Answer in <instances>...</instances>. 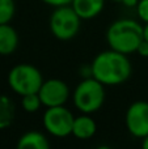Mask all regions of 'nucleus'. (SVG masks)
I'll return each mask as SVG.
<instances>
[{"label":"nucleus","mask_w":148,"mask_h":149,"mask_svg":"<svg viewBox=\"0 0 148 149\" xmlns=\"http://www.w3.org/2000/svg\"><path fill=\"white\" fill-rule=\"evenodd\" d=\"M91 65L93 77L105 86L123 84L130 79L133 72V65L127 55L112 49L96 55Z\"/></svg>","instance_id":"obj_1"},{"label":"nucleus","mask_w":148,"mask_h":149,"mask_svg":"<svg viewBox=\"0 0 148 149\" xmlns=\"http://www.w3.org/2000/svg\"><path fill=\"white\" fill-rule=\"evenodd\" d=\"M143 41V25L133 18H121L110 24L106 30L109 47L121 54L130 55L136 52Z\"/></svg>","instance_id":"obj_2"},{"label":"nucleus","mask_w":148,"mask_h":149,"mask_svg":"<svg viewBox=\"0 0 148 149\" xmlns=\"http://www.w3.org/2000/svg\"><path fill=\"white\" fill-rule=\"evenodd\" d=\"M105 85L94 77L83 79L73 89L72 100L75 107L81 114H94L105 103Z\"/></svg>","instance_id":"obj_3"},{"label":"nucleus","mask_w":148,"mask_h":149,"mask_svg":"<svg viewBox=\"0 0 148 149\" xmlns=\"http://www.w3.org/2000/svg\"><path fill=\"white\" fill-rule=\"evenodd\" d=\"M8 85L20 97L31 93H38L45 79L36 65L21 63L10 68L8 73Z\"/></svg>","instance_id":"obj_4"},{"label":"nucleus","mask_w":148,"mask_h":149,"mask_svg":"<svg viewBox=\"0 0 148 149\" xmlns=\"http://www.w3.org/2000/svg\"><path fill=\"white\" fill-rule=\"evenodd\" d=\"M81 18L71 5L54 8L50 15L49 26L51 34L59 41H70L77 36Z\"/></svg>","instance_id":"obj_5"},{"label":"nucleus","mask_w":148,"mask_h":149,"mask_svg":"<svg viewBox=\"0 0 148 149\" xmlns=\"http://www.w3.org/2000/svg\"><path fill=\"white\" fill-rule=\"evenodd\" d=\"M75 116L64 106H57V107H46L42 116L45 131L54 137H67L72 135V126Z\"/></svg>","instance_id":"obj_6"},{"label":"nucleus","mask_w":148,"mask_h":149,"mask_svg":"<svg viewBox=\"0 0 148 149\" xmlns=\"http://www.w3.org/2000/svg\"><path fill=\"white\" fill-rule=\"evenodd\" d=\"M125 124L130 135L138 139L148 136V102L135 101L125 114Z\"/></svg>","instance_id":"obj_7"},{"label":"nucleus","mask_w":148,"mask_h":149,"mask_svg":"<svg viewBox=\"0 0 148 149\" xmlns=\"http://www.w3.org/2000/svg\"><path fill=\"white\" fill-rule=\"evenodd\" d=\"M38 95L45 107L64 106L70 98V88L60 79H49L43 81Z\"/></svg>","instance_id":"obj_8"},{"label":"nucleus","mask_w":148,"mask_h":149,"mask_svg":"<svg viewBox=\"0 0 148 149\" xmlns=\"http://www.w3.org/2000/svg\"><path fill=\"white\" fill-rule=\"evenodd\" d=\"M71 7L81 20H92L104 10L105 0H72Z\"/></svg>","instance_id":"obj_9"},{"label":"nucleus","mask_w":148,"mask_h":149,"mask_svg":"<svg viewBox=\"0 0 148 149\" xmlns=\"http://www.w3.org/2000/svg\"><path fill=\"white\" fill-rule=\"evenodd\" d=\"M97 131V124L91 114H81L75 116L72 126V135L79 140H88L94 136Z\"/></svg>","instance_id":"obj_10"},{"label":"nucleus","mask_w":148,"mask_h":149,"mask_svg":"<svg viewBox=\"0 0 148 149\" xmlns=\"http://www.w3.org/2000/svg\"><path fill=\"white\" fill-rule=\"evenodd\" d=\"M18 33L10 24L0 25V55H10L18 47Z\"/></svg>","instance_id":"obj_11"},{"label":"nucleus","mask_w":148,"mask_h":149,"mask_svg":"<svg viewBox=\"0 0 148 149\" xmlns=\"http://www.w3.org/2000/svg\"><path fill=\"white\" fill-rule=\"evenodd\" d=\"M16 149H50L47 137L42 132L31 130L20 136Z\"/></svg>","instance_id":"obj_12"},{"label":"nucleus","mask_w":148,"mask_h":149,"mask_svg":"<svg viewBox=\"0 0 148 149\" xmlns=\"http://www.w3.org/2000/svg\"><path fill=\"white\" fill-rule=\"evenodd\" d=\"M15 103L8 95L0 94V130H5L13 123L15 119Z\"/></svg>","instance_id":"obj_13"},{"label":"nucleus","mask_w":148,"mask_h":149,"mask_svg":"<svg viewBox=\"0 0 148 149\" xmlns=\"http://www.w3.org/2000/svg\"><path fill=\"white\" fill-rule=\"evenodd\" d=\"M21 106H22L25 113L33 114V113H37L41 109V106L43 105L41 102V98H39L38 93H31V94H26L21 97Z\"/></svg>","instance_id":"obj_14"},{"label":"nucleus","mask_w":148,"mask_h":149,"mask_svg":"<svg viewBox=\"0 0 148 149\" xmlns=\"http://www.w3.org/2000/svg\"><path fill=\"white\" fill-rule=\"evenodd\" d=\"M16 13L15 0H0V25L9 24Z\"/></svg>","instance_id":"obj_15"},{"label":"nucleus","mask_w":148,"mask_h":149,"mask_svg":"<svg viewBox=\"0 0 148 149\" xmlns=\"http://www.w3.org/2000/svg\"><path fill=\"white\" fill-rule=\"evenodd\" d=\"M135 9L139 20L144 24H148V0H139Z\"/></svg>","instance_id":"obj_16"},{"label":"nucleus","mask_w":148,"mask_h":149,"mask_svg":"<svg viewBox=\"0 0 148 149\" xmlns=\"http://www.w3.org/2000/svg\"><path fill=\"white\" fill-rule=\"evenodd\" d=\"M41 1L52 8H58V7H63V5H71L72 0H41Z\"/></svg>","instance_id":"obj_17"},{"label":"nucleus","mask_w":148,"mask_h":149,"mask_svg":"<svg viewBox=\"0 0 148 149\" xmlns=\"http://www.w3.org/2000/svg\"><path fill=\"white\" fill-rule=\"evenodd\" d=\"M79 74H80L81 79H89V77H93V74H92V65L91 64L81 65L80 70H79Z\"/></svg>","instance_id":"obj_18"},{"label":"nucleus","mask_w":148,"mask_h":149,"mask_svg":"<svg viewBox=\"0 0 148 149\" xmlns=\"http://www.w3.org/2000/svg\"><path fill=\"white\" fill-rule=\"evenodd\" d=\"M136 52H138L142 58H148V41L143 39V41L140 42V45L138 46Z\"/></svg>","instance_id":"obj_19"},{"label":"nucleus","mask_w":148,"mask_h":149,"mask_svg":"<svg viewBox=\"0 0 148 149\" xmlns=\"http://www.w3.org/2000/svg\"><path fill=\"white\" fill-rule=\"evenodd\" d=\"M143 39L148 41V24H144L143 26Z\"/></svg>","instance_id":"obj_20"},{"label":"nucleus","mask_w":148,"mask_h":149,"mask_svg":"<svg viewBox=\"0 0 148 149\" xmlns=\"http://www.w3.org/2000/svg\"><path fill=\"white\" fill-rule=\"evenodd\" d=\"M142 149H148V136L142 139Z\"/></svg>","instance_id":"obj_21"},{"label":"nucleus","mask_w":148,"mask_h":149,"mask_svg":"<svg viewBox=\"0 0 148 149\" xmlns=\"http://www.w3.org/2000/svg\"><path fill=\"white\" fill-rule=\"evenodd\" d=\"M97 149H112V148L108 147V145H100V147L97 148Z\"/></svg>","instance_id":"obj_22"},{"label":"nucleus","mask_w":148,"mask_h":149,"mask_svg":"<svg viewBox=\"0 0 148 149\" xmlns=\"http://www.w3.org/2000/svg\"><path fill=\"white\" fill-rule=\"evenodd\" d=\"M112 1H115V3H119V4H121V3H122V1H123V0H112Z\"/></svg>","instance_id":"obj_23"}]
</instances>
